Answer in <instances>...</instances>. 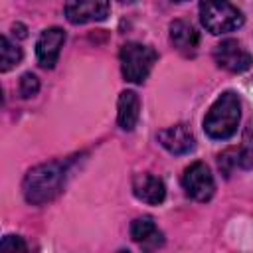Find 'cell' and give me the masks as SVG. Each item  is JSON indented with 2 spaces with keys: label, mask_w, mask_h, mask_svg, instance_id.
Here are the masks:
<instances>
[{
  "label": "cell",
  "mask_w": 253,
  "mask_h": 253,
  "mask_svg": "<svg viewBox=\"0 0 253 253\" xmlns=\"http://www.w3.org/2000/svg\"><path fill=\"white\" fill-rule=\"evenodd\" d=\"M217 164H219V170H221L225 176H229L231 170H233L235 166H239V150H237V148H227L223 154H219Z\"/></svg>",
  "instance_id": "cell-17"
},
{
  "label": "cell",
  "mask_w": 253,
  "mask_h": 253,
  "mask_svg": "<svg viewBox=\"0 0 253 253\" xmlns=\"http://www.w3.org/2000/svg\"><path fill=\"white\" fill-rule=\"evenodd\" d=\"M202 26L213 34H227L243 26V14L229 0H202L200 2Z\"/></svg>",
  "instance_id": "cell-4"
},
{
  "label": "cell",
  "mask_w": 253,
  "mask_h": 253,
  "mask_svg": "<svg viewBox=\"0 0 253 253\" xmlns=\"http://www.w3.org/2000/svg\"><path fill=\"white\" fill-rule=\"evenodd\" d=\"M170 42L174 47L184 55H194L200 45V34L198 30L186 22V20H174L170 24Z\"/></svg>",
  "instance_id": "cell-11"
},
{
  "label": "cell",
  "mask_w": 253,
  "mask_h": 253,
  "mask_svg": "<svg viewBox=\"0 0 253 253\" xmlns=\"http://www.w3.org/2000/svg\"><path fill=\"white\" fill-rule=\"evenodd\" d=\"M130 237H132V241L140 243L146 249H152V247H158V245L164 243V235L156 227V223H154V219L150 215L136 217L130 223Z\"/></svg>",
  "instance_id": "cell-13"
},
{
  "label": "cell",
  "mask_w": 253,
  "mask_h": 253,
  "mask_svg": "<svg viewBox=\"0 0 253 253\" xmlns=\"http://www.w3.org/2000/svg\"><path fill=\"white\" fill-rule=\"evenodd\" d=\"M239 166L249 170L253 166V117L249 119L245 132H243V140L239 146Z\"/></svg>",
  "instance_id": "cell-14"
},
{
  "label": "cell",
  "mask_w": 253,
  "mask_h": 253,
  "mask_svg": "<svg viewBox=\"0 0 253 253\" xmlns=\"http://www.w3.org/2000/svg\"><path fill=\"white\" fill-rule=\"evenodd\" d=\"M140 117V99L134 91H121L117 101V123L123 130H132Z\"/></svg>",
  "instance_id": "cell-12"
},
{
  "label": "cell",
  "mask_w": 253,
  "mask_h": 253,
  "mask_svg": "<svg viewBox=\"0 0 253 253\" xmlns=\"http://www.w3.org/2000/svg\"><path fill=\"white\" fill-rule=\"evenodd\" d=\"M119 59H121L123 77L128 83L140 85L150 75L152 65L158 59V53L150 45H144V43H138V42H128L121 47Z\"/></svg>",
  "instance_id": "cell-3"
},
{
  "label": "cell",
  "mask_w": 253,
  "mask_h": 253,
  "mask_svg": "<svg viewBox=\"0 0 253 253\" xmlns=\"http://www.w3.org/2000/svg\"><path fill=\"white\" fill-rule=\"evenodd\" d=\"M65 43V32L57 26L53 28H47L40 34L38 42H36V57H38V63L45 69H51L57 59H59V53H61V47Z\"/></svg>",
  "instance_id": "cell-8"
},
{
  "label": "cell",
  "mask_w": 253,
  "mask_h": 253,
  "mask_svg": "<svg viewBox=\"0 0 253 253\" xmlns=\"http://www.w3.org/2000/svg\"><path fill=\"white\" fill-rule=\"evenodd\" d=\"M156 138H158V142H160L162 148H166L170 154H176V156L188 154V152H192V150L196 148L194 132H192L190 126L184 125V123L158 130Z\"/></svg>",
  "instance_id": "cell-9"
},
{
  "label": "cell",
  "mask_w": 253,
  "mask_h": 253,
  "mask_svg": "<svg viewBox=\"0 0 253 253\" xmlns=\"http://www.w3.org/2000/svg\"><path fill=\"white\" fill-rule=\"evenodd\" d=\"M241 119V101L237 93L223 91L204 117V132L213 140H227L237 132Z\"/></svg>",
  "instance_id": "cell-2"
},
{
  "label": "cell",
  "mask_w": 253,
  "mask_h": 253,
  "mask_svg": "<svg viewBox=\"0 0 253 253\" xmlns=\"http://www.w3.org/2000/svg\"><path fill=\"white\" fill-rule=\"evenodd\" d=\"M67 160H51L28 170L22 182V192L28 204L42 206L51 202L61 190L67 174Z\"/></svg>",
  "instance_id": "cell-1"
},
{
  "label": "cell",
  "mask_w": 253,
  "mask_h": 253,
  "mask_svg": "<svg viewBox=\"0 0 253 253\" xmlns=\"http://www.w3.org/2000/svg\"><path fill=\"white\" fill-rule=\"evenodd\" d=\"M172 2H186V0H172Z\"/></svg>",
  "instance_id": "cell-21"
},
{
  "label": "cell",
  "mask_w": 253,
  "mask_h": 253,
  "mask_svg": "<svg viewBox=\"0 0 253 253\" xmlns=\"http://www.w3.org/2000/svg\"><path fill=\"white\" fill-rule=\"evenodd\" d=\"M18 89H20V95H22L24 99H30V97L38 95V91H40V79H38L34 73H24V75L20 77Z\"/></svg>",
  "instance_id": "cell-16"
},
{
  "label": "cell",
  "mask_w": 253,
  "mask_h": 253,
  "mask_svg": "<svg viewBox=\"0 0 253 253\" xmlns=\"http://www.w3.org/2000/svg\"><path fill=\"white\" fill-rule=\"evenodd\" d=\"M0 251H28V245L20 235H6L0 241Z\"/></svg>",
  "instance_id": "cell-18"
},
{
  "label": "cell",
  "mask_w": 253,
  "mask_h": 253,
  "mask_svg": "<svg viewBox=\"0 0 253 253\" xmlns=\"http://www.w3.org/2000/svg\"><path fill=\"white\" fill-rule=\"evenodd\" d=\"M109 0H67L65 18L73 26L103 22L109 16Z\"/></svg>",
  "instance_id": "cell-7"
},
{
  "label": "cell",
  "mask_w": 253,
  "mask_h": 253,
  "mask_svg": "<svg viewBox=\"0 0 253 253\" xmlns=\"http://www.w3.org/2000/svg\"><path fill=\"white\" fill-rule=\"evenodd\" d=\"M0 61H2L0 69L4 73L10 71L14 65H18L22 61V49L16 43H12L8 36H2V59Z\"/></svg>",
  "instance_id": "cell-15"
},
{
  "label": "cell",
  "mask_w": 253,
  "mask_h": 253,
  "mask_svg": "<svg viewBox=\"0 0 253 253\" xmlns=\"http://www.w3.org/2000/svg\"><path fill=\"white\" fill-rule=\"evenodd\" d=\"M182 186L186 194L196 202H210L215 192V180L206 162L190 164L182 174Z\"/></svg>",
  "instance_id": "cell-5"
},
{
  "label": "cell",
  "mask_w": 253,
  "mask_h": 253,
  "mask_svg": "<svg viewBox=\"0 0 253 253\" xmlns=\"http://www.w3.org/2000/svg\"><path fill=\"white\" fill-rule=\"evenodd\" d=\"M213 59L221 69L231 73H243L253 65V55L233 38L223 40L213 47Z\"/></svg>",
  "instance_id": "cell-6"
},
{
  "label": "cell",
  "mask_w": 253,
  "mask_h": 253,
  "mask_svg": "<svg viewBox=\"0 0 253 253\" xmlns=\"http://www.w3.org/2000/svg\"><path fill=\"white\" fill-rule=\"evenodd\" d=\"M119 2H121V4H132L134 0H119Z\"/></svg>",
  "instance_id": "cell-20"
},
{
  "label": "cell",
  "mask_w": 253,
  "mask_h": 253,
  "mask_svg": "<svg viewBox=\"0 0 253 253\" xmlns=\"http://www.w3.org/2000/svg\"><path fill=\"white\" fill-rule=\"evenodd\" d=\"M132 194L136 200H140L144 204L158 206L166 198V186L158 176L144 172V174H136L132 178Z\"/></svg>",
  "instance_id": "cell-10"
},
{
  "label": "cell",
  "mask_w": 253,
  "mask_h": 253,
  "mask_svg": "<svg viewBox=\"0 0 253 253\" xmlns=\"http://www.w3.org/2000/svg\"><path fill=\"white\" fill-rule=\"evenodd\" d=\"M12 32H14V36H18L20 40H24V38L28 36V32H26V26H24V24H20V22H16V24L12 26Z\"/></svg>",
  "instance_id": "cell-19"
}]
</instances>
